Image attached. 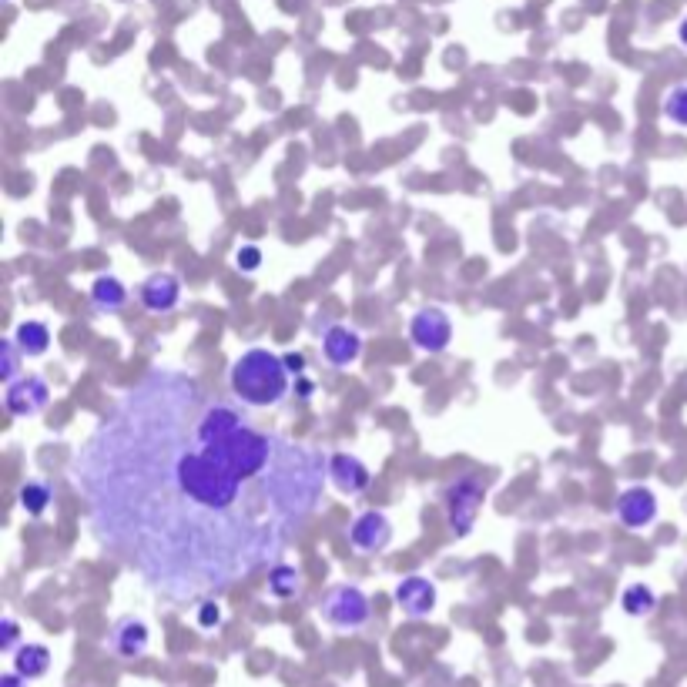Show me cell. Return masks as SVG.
Here are the masks:
<instances>
[{"instance_id":"1","label":"cell","mask_w":687,"mask_h":687,"mask_svg":"<svg viewBox=\"0 0 687 687\" xmlns=\"http://www.w3.org/2000/svg\"><path fill=\"white\" fill-rule=\"evenodd\" d=\"M94 540L171 604L272 570L319 510L329 456L265 433L181 369H148L71 456Z\"/></svg>"},{"instance_id":"2","label":"cell","mask_w":687,"mask_h":687,"mask_svg":"<svg viewBox=\"0 0 687 687\" xmlns=\"http://www.w3.org/2000/svg\"><path fill=\"white\" fill-rule=\"evenodd\" d=\"M289 376L292 372L285 369L282 356H275L272 349L252 346L232 362L228 386H232V396L242 406L269 409V406H279L289 396Z\"/></svg>"},{"instance_id":"3","label":"cell","mask_w":687,"mask_h":687,"mask_svg":"<svg viewBox=\"0 0 687 687\" xmlns=\"http://www.w3.org/2000/svg\"><path fill=\"white\" fill-rule=\"evenodd\" d=\"M483 496H486V486L480 476H473V473L456 476V480L446 486L443 510H446V527H450L453 537L463 540L473 533L476 517H480V507H483Z\"/></svg>"},{"instance_id":"4","label":"cell","mask_w":687,"mask_h":687,"mask_svg":"<svg viewBox=\"0 0 687 687\" xmlns=\"http://www.w3.org/2000/svg\"><path fill=\"white\" fill-rule=\"evenodd\" d=\"M322 620L332 627V631H362V627L369 624L372 617V607H369V597L366 590H359L356 584H339L332 587L326 597H322Z\"/></svg>"},{"instance_id":"5","label":"cell","mask_w":687,"mask_h":687,"mask_svg":"<svg viewBox=\"0 0 687 687\" xmlns=\"http://www.w3.org/2000/svg\"><path fill=\"white\" fill-rule=\"evenodd\" d=\"M409 339L419 352H429V356H440V352L450 349L453 339V322L450 316L440 309V305H429V309H419L413 322H409Z\"/></svg>"},{"instance_id":"6","label":"cell","mask_w":687,"mask_h":687,"mask_svg":"<svg viewBox=\"0 0 687 687\" xmlns=\"http://www.w3.org/2000/svg\"><path fill=\"white\" fill-rule=\"evenodd\" d=\"M349 543L362 553H379L393 543V520L383 510H366L352 520L349 527Z\"/></svg>"},{"instance_id":"7","label":"cell","mask_w":687,"mask_h":687,"mask_svg":"<svg viewBox=\"0 0 687 687\" xmlns=\"http://www.w3.org/2000/svg\"><path fill=\"white\" fill-rule=\"evenodd\" d=\"M47 403H51V389L41 376H24L7 383L4 406L11 416H37Z\"/></svg>"},{"instance_id":"8","label":"cell","mask_w":687,"mask_h":687,"mask_svg":"<svg viewBox=\"0 0 687 687\" xmlns=\"http://www.w3.org/2000/svg\"><path fill=\"white\" fill-rule=\"evenodd\" d=\"M617 520L624 523V527L631 530H641V527H651L657 520V496L654 490H647V486H631V490H624L617 496Z\"/></svg>"},{"instance_id":"9","label":"cell","mask_w":687,"mask_h":687,"mask_svg":"<svg viewBox=\"0 0 687 687\" xmlns=\"http://www.w3.org/2000/svg\"><path fill=\"white\" fill-rule=\"evenodd\" d=\"M396 604H399V610H403L406 617H429L436 610V584L433 580H426V577H419V574H413V577H403L396 584Z\"/></svg>"},{"instance_id":"10","label":"cell","mask_w":687,"mask_h":687,"mask_svg":"<svg viewBox=\"0 0 687 687\" xmlns=\"http://www.w3.org/2000/svg\"><path fill=\"white\" fill-rule=\"evenodd\" d=\"M138 299L148 312H171L181 302V279L171 272H151L145 282L138 285Z\"/></svg>"},{"instance_id":"11","label":"cell","mask_w":687,"mask_h":687,"mask_svg":"<svg viewBox=\"0 0 687 687\" xmlns=\"http://www.w3.org/2000/svg\"><path fill=\"white\" fill-rule=\"evenodd\" d=\"M329 480L339 493L346 496H359L362 490H369L372 473L369 466L352 453H332L329 456Z\"/></svg>"},{"instance_id":"12","label":"cell","mask_w":687,"mask_h":687,"mask_svg":"<svg viewBox=\"0 0 687 687\" xmlns=\"http://www.w3.org/2000/svg\"><path fill=\"white\" fill-rule=\"evenodd\" d=\"M151 644V631L141 617H121L118 624L111 627V651L121 657V661H138L145 657Z\"/></svg>"},{"instance_id":"13","label":"cell","mask_w":687,"mask_h":687,"mask_svg":"<svg viewBox=\"0 0 687 687\" xmlns=\"http://www.w3.org/2000/svg\"><path fill=\"white\" fill-rule=\"evenodd\" d=\"M322 356L329 366L346 369L362 356V336L349 326H329L322 332Z\"/></svg>"},{"instance_id":"14","label":"cell","mask_w":687,"mask_h":687,"mask_svg":"<svg viewBox=\"0 0 687 687\" xmlns=\"http://www.w3.org/2000/svg\"><path fill=\"white\" fill-rule=\"evenodd\" d=\"M91 305L98 312H121L128 305V285L114 275H98L91 282Z\"/></svg>"},{"instance_id":"15","label":"cell","mask_w":687,"mask_h":687,"mask_svg":"<svg viewBox=\"0 0 687 687\" xmlns=\"http://www.w3.org/2000/svg\"><path fill=\"white\" fill-rule=\"evenodd\" d=\"M17 503H21V510L27 513V517H41V513L54 503V483L44 480V476H34V480H27L21 486Z\"/></svg>"},{"instance_id":"16","label":"cell","mask_w":687,"mask_h":687,"mask_svg":"<svg viewBox=\"0 0 687 687\" xmlns=\"http://www.w3.org/2000/svg\"><path fill=\"white\" fill-rule=\"evenodd\" d=\"M14 342H17V349H21L27 359L44 356L47 346H51V329H47L44 322H37V319H27V322H21V326L14 329Z\"/></svg>"},{"instance_id":"17","label":"cell","mask_w":687,"mask_h":687,"mask_svg":"<svg viewBox=\"0 0 687 687\" xmlns=\"http://www.w3.org/2000/svg\"><path fill=\"white\" fill-rule=\"evenodd\" d=\"M47 667H51V651H47L44 644H21L14 651V671L24 674L27 681H34V677H44Z\"/></svg>"},{"instance_id":"18","label":"cell","mask_w":687,"mask_h":687,"mask_svg":"<svg viewBox=\"0 0 687 687\" xmlns=\"http://www.w3.org/2000/svg\"><path fill=\"white\" fill-rule=\"evenodd\" d=\"M302 590V574L299 567L285 564V560H279L272 570H269V594L279 597V600H289Z\"/></svg>"},{"instance_id":"19","label":"cell","mask_w":687,"mask_h":687,"mask_svg":"<svg viewBox=\"0 0 687 687\" xmlns=\"http://www.w3.org/2000/svg\"><path fill=\"white\" fill-rule=\"evenodd\" d=\"M620 607H624L631 617H647V614H654L657 594L647 584H631L624 590V597H620Z\"/></svg>"},{"instance_id":"20","label":"cell","mask_w":687,"mask_h":687,"mask_svg":"<svg viewBox=\"0 0 687 687\" xmlns=\"http://www.w3.org/2000/svg\"><path fill=\"white\" fill-rule=\"evenodd\" d=\"M664 118L677 128H687V84H677L664 94Z\"/></svg>"},{"instance_id":"21","label":"cell","mask_w":687,"mask_h":687,"mask_svg":"<svg viewBox=\"0 0 687 687\" xmlns=\"http://www.w3.org/2000/svg\"><path fill=\"white\" fill-rule=\"evenodd\" d=\"M225 620V610L222 604H218L215 597H205L198 600V610H195V624L202 627V631H215V627H222Z\"/></svg>"},{"instance_id":"22","label":"cell","mask_w":687,"mask_h":687,"mask_svg":"<svg viewBox=\"0 0 687 687\" xmlns=\"http://www.w3.org/2000/svg\"><path fill=\"white\" fill-rule=\"evenodd\" d=\"M21 356H24V352L17 349L14 336L0 342V379H4V383H14V379H17V362H21Z\"/></svg>"},{"instance_id":"23","label":"cell","mask_w":687,"mask_h":687,"mask_svg":"<svg viewBox=\"0 0 687 687\" xmlns=\"http://www.w3.org/2000/svg\"><path fill=\"white\" fill-rule=\"evenodd\" d=\"M17 641H21V624L14 617L0 620V651H17Z\"/></svg>"},{"instance_id":"24","label":"cell","mask_w":687,"mask_h":687,"mask_svg":"<svg viewBox=\"0 0 687 687\" xmlns=\"http://www.w3.org/2000/svg\"><path fill=\"white\" fill-rule=\"evenodd\" d=\"M235 265L242 272H259V265H262V248L259 245H242L235 252Z\"/></svg>"},{"instance_id":"25","label":"cell","mask_w":687,"mask_h":687,"mask_svg":"<svg viewBox=\"0 0 687 687\" xmlns=\"http://www.w3.org/2000/svg\"><path fill=\"white\" fill-rule=\"evenodd\" d=\"M285 369H289L292 372V376H299V372L305 369V356H302V352H285Z\"/></svg>"},{"instance_id":"26","label":"cell","mask_w":687,"mask_h":687,"mask_svg":"<svg viewBox=\"0 0 687 687\" xmlns=\"http://www.w3.org/2000/svg\"><path fill=\"white\" fill-rule=\"evenodd\" d=\"M0 687H27V677L17 674V671H11V674L0 677Z\"/></svg>"},{"instance_id":"27","label":"cell","mask_w":687,"mask_h":687,"mask_svg":"<svg viewBox=\"0 0 687 687\" xmlns=\"http://www.w3.org/2000/svg\"><path fill=\"white\" fill-rule=\"evenodd\" d=\"M677 41H681V47L687 51V14L681 17V24H677Z\"/></svg>"}]
</instances>
